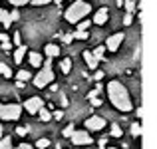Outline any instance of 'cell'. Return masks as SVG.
Here are the masks:
<instances>
[{
  "instance_id": "484cf974",
  "label": "cell",
  "mask_w": 157,
  "mask_h": 149,
  "mask_svg": "<svg viewBox=\"0 0 157 149\" xmlns=\"http://www.w3.org/2000/svg\"><path fill=\"white\" fill-rule=\"evenodd\" d=\"M111 135H113V137H121V127L119 125H111Z\"/></svg>"
},
{
  "instance_id": "e0dca14e",
  "label": "cell",
  "mask_w": 157,
  "mask_h": 149,
  "mask_svg": "<svg viewBox=\"0 0 157 149\" xmlns=\"http://www.w3.org/2000/svg\"><path fill=\"white\" fill-rule=\"evenodd\" d=\"M0 149H12V139L10 137H2L0 139Z\"/></svg>"
},
{
  "instance_id": "74e56055",
  "label": "cell",
  "mask_w": 157,
  "mask_h": 149,
  "mask_svg": "<svg viewBox=\"0 0 157 149\" xmlns=\"http://www.w3.org/2000/svg\"><path fill=\"white\" fill-rule=\"evenodd\" d=\"M18 149H34V147H32V145H30V143H22V145H20Z\"/></svg>"
},
{
  "instance_id": "ac0fdd59",
  "label": "cell",
  "mask_w": 157,
  "mask_h": 149,
  "mask_svg": "<svg viewBox=\"0 0 157 149\" xmlns=\"http://www.w3.org/2000/svg\"><path fill=\"white\" fill-rule=\"evenodd\" d=\"M0 74H2L4 78H10V76H12V70L8 68L6 64H2V62H0Z\"/></svg>"
},
{
  "instance_id": "d6a6232c",
  "label": "cell",
  "mask_w": 157,
  "mask_h": 149,
  "mask_svg": "<svg viewBox=\"0 0 157 149\" xmlns=\"http://www.w3.org/2000/svg\"><path fill=\"white\" fill-rule=\"evenodd\" d=\"M18 18H20V12H18V10L10 12V20H12V22H16V20H18Z\"/></svg>"
},
{
  "instance_id": "9a60e30c",
  "label": "cell",
  "mask_w": 157,
  "mask_h": 149,
  "mask_svg": "<svg viewBox=\"0 0 157 149\" xmlns=\"http://www.w3.org/2000/svg\"><path fill=\"white\" fill-rule=\"evenodd\" d=\"M60 68H62V72H64V74H70V70H72V60H70V58H66V60H62Z\"/></svg>"
},
{
  "instance_id": "d4e9b609",
  "label": "cell",
  "mask_w": 157,
  "mask_h": 149,
  "mask_svg": "<svg viewBox=\"0 0 157 149\" xmlns=\"http://www.w3.org/2000/svg\"><path fill=\"white\" fill-rule=\"evenodd\" d=\"M48 145H50L48 139H38V141H36V147H38V149H46Z\"/></svg>"
},
{
  "instance_id": "4dcf8cb0",
  "label": "cell",
  "mask_w": 157,
  "mask_h": 149,
  "mask_svg": "<svg viewBox=\"0 0 157 149\" xmlns=\"http://www.w3.org/2000/svg\"><path fill=\"white\" fill-rule=\"evenodd\" d=\"M32 4H36V6H44V4H48V2H52V0H30Z\"/></svg>"
},
{
  "instance_id": "5bb4252c",
  "label": "cell",
  "mask_w": 157,
  "mask_h": 149,
  "mask_svg": "<svg viewBox=\"0 0 157 149\" xmlns=\"http://www.w3.org/2000/svg\"><path fill=\"white\" fill-rule=\"evenodd\" d=\"M24 52H26V46H20V48H16V52H14V60H16V64H20V62H22V58H24Z\"/></svg>"
},
{
  "instance_id": "ab89813d",
  "label": "cell",
  "mask_w": 157,
  "mask_h": 149,
  "mask_svg": "<svg viewBox=\"0 0 157 149\" xmlns=\"http://www.w3.org/2000/svg\"><path fill=\"white\" fill-rule=\"evenodd\" d=\"M54 115H56V119H62V117H64V111H56Z\"/></svg>"
},
{
  "instance_id": "52a82bcc",
  "label": "cell",
  "mask_w": 157,
  "mask_h": 149,
  "mask_svg": "<svg viewBox=\"0 0 157 149\" xmlns=\"http://www.w3.org/2000/svg\"><path fill=\"white\" fill-rule=\"evenodd\" d=\"M42 105H44V103H42V99H40V97H30V99L24 101V109H26L28 113H38V109Z\"/></svg>"
},
{
  "instance_id": "83f0119b",
  "label": "cell",
  "mask_w": 157,
  "mask_h": 149,
  "mask_svg": "<svg viewBox=\"0 0 157 149\" xmlns=\"http://www.w3.org/2000/svg\"><path fill=\"white\" fill-rule=\"evenodd\" d=\"M74 131H76V129H74V125H72V123H70V125H68V127H66V129H64V131H62V133H64V137H70V135H72V133H74Z\"/></svg>"
},
{
  "instance_id": "1f68e13d",
  "label": "cell",
  "mask_w": 157,
  "mask_h": 149,
  "mask_svg": "<svg viewBox=\"0 0 157 149\" xmlns=\"http://www.w3.org/2000/svg\"><path fill=\"white\" fill-rule=\"evenodd\" d=\"M30 0H10V4H14V6H22V4H28Z\"/></svg>"
},
{
  "instance_id": "4fadbf2b",
  "label": "cell",
  "mask_w": 157,
  "mask_h": 149,
  "mask_svg": "<svg viewBox=\"0 0 157 149\" xmlns=\"http://www.w3.org/2000/svg\"><path fill=\"white\" fill-rule=\"evenodd\" d=\"M46 54L50 58H54V56H58V54H60V48H58L56 44H48V46H46Z\"/></svg>"
},
{
  "instance_id": "f35d334b",
  "label": "cell",
  "mask_w": 157,
  "mask_h": 149,
  "mask_svg": "<svg viewBox=\"0 0 157 149\" xmlns=\"http://www.w3.org/2000/svg\"><path fill=\"white\" fill-rule=\"evenodd\" d=\"M104 78V72H96V76H94V80H101Z\"/></svg>"
},
{
  "instance_id": "6da1fadb",
  "label": "cell",
  "mask_w": 157,
  "mask_h": 149,
  "mask_svg": "<svg viewBox=\"0 0 157 149\" xmlns=\"http://www.w3.org/2000/svg\"><path fill=\"white\" fill-rule=\"evenodd\" d=\"M107 96H109L111 103H113L119 111H131L133 103H131V97H129V94H127V90H125L123 84H119V82H115V80L109 82V84H107Z\"/></svg>"
},
{
  "instance_id": "30bf717a",
  "label": "cell",
  "mask_w": 157,
  "mask_h": 149,
  "mask_svg": "<svg viewBox=\"0 0 157 149\" xmlns=\"http://www.w3.org/2000/svg\"><path fill=\"white\" fill-rule=\"evenodd\" d=\"M84 60H86V64H88V68H90V70H96L98 60L92 56V52H88V50H86V52H84Z\"/></svg>"
},
{
  "instance_id": "3957f363",
  "label": "cell",
  "mask_w": 157,
  "mask_h": 149,
  "mask_svg": "<svg viewBox=\"0 0 157 149\" xmlns=\"http://www.w3.org/2000/svg\"><path fill=\"white\" fill-rule=\"evenodd\" d=\"M52 80H54L52 60H46V62L42 64V70H40V74L34 78V86H36V88H44V86H48Z\"/></svg>"
},
{
  "instance_id": "7402d4cb",
  "label": "cell",
  "mask_w": 157,
  "mask_h": 149,
  "mask_svg": "<svg viewBox=\"0 0 157 149\" xmlns=\"http://www.w3.org/2000/svg\"><path fill=\"white\" fill-rule=\"evenodd\" d=\"M123 4H125V10L129 12V14H133V8H135V0H123Z\"/></svg>"
},
{
  "instance_id": "9c48e42d",
  "label": "cell",
  "mask_w": 157,
  "mask_h": 149,
  "mask_svg": "<svg viewBox=\"0 0 157 149\" xmlns=\"http://www.w3.org/2000/svg\"><path fill=\"white\" fill-rule=\"evenodd\" d=\"M107 14H109V12H107L105 6L100 8V10L96 12V16H94V22H96V24H104V22H107Z\"/></svg>"
},
{
  "instance_id": "f546056e",
  "label": "cell",
  "mask_w": 157,
  "mask_h": 149,
  "mask_svg": "<svg viewBox=\"0 0 157 149\" xmlns=\"http://www.w3.org/2000/svg\"><path fill=\"white\" fill-rule=\"evenodd\" d=\"M14 44H16V46H22V38H20V32H16V34H14Z\"/></svg>"
},
{
  "instance_id": "cb8c5ba5",
  "label": "cell",
  "mask_w": 157,
  "mask_h": 149,
  "mask_svg": "<svg viewBox=\"0 0 157 149\" xmlns=\"http://www.w3.org/2000/svg\"><path fill=\"white\" fill-rule=\"evenodd\" d=\"M90 28V20H80V22H78V30H88Z\"/></svg>"
},
{
  "instance_id": "7c38bea8",
  "label": "cell",
  "mask_w": 157,
  "mask_h": 149,
  "mask_svg": "<svg viewBox=\"0 0 157 149\" xmlns=\"http://www.w3.org/2000/svg\"><path fill=\"white\" fill-rule=\"evenodd\" d=\"M0 22H2L4 24V26H10V24H12V20H10V14H8V12L6 10H0Z\"/></svg>"
},
{
  "instance_id": "836d02e7",
  "label": "cell",
  "mask_w": 157,
  "mask_h": 149,
  "mask_svg": "<svg viewBox=\"0 0 157 149\" xmlns=\"http://www.w3.org/2000/svg\"><path fill=\"white\" fill-rule=\"evenodd\" d=\"M90 101H92V105H94V107H100V105H101V99H100V97H92Z\"/></svg>"
},
{
  "instance_id": "7bdbcfd3",
  "label": "cell",
  "mask_w": 157,
  "mask_h": 149,
  "mask_svg": "<svg viewBox=\"0 0 157 149\" xmlns=\"http://www.w3.org/2000/svg\"><path fill=\"white\" fill-rule=\"evenodd\" d=\"M60 2H62V0H56V4H60Z\"/></svg>"
},
{
  "instance_id": "e575fe53",
  "label": "cell",
  "mask_w": 157,
  "mask_h": 149,
  "mask_svg": "<svg viewBox=\"0 0 157 149\" xmlns=\"http://www.w3.org/2000/svg\"><path fill=\"white\" fill-rule=\"evenodd\" d=\"M62 40H64L66 44H70V42L74 40V36H72V34H64V36H62Z\"/></svg>"
},
{
  "instance_id": "5b68a950",
  "label": "cell",
  "mask_w": 157,
  "mask_h": 149,
  "mask_svg": "<svg viewBox=\"0 0 157 149\" xmlns=\"http://www.w3.org/2000/svg\"><path fill=\"white\" fill-rule=\"evenodd\" d=\"M86 127L90 131H100L101 127H105V119L100 117V115H92V117L86 119Z\"/></svg>"
},
{
  "instance_id": "60d3db41",
  "label": "cell",
  "mask_w": 157,
  "mask_h": 149,
  "mask_svg": "<svg viewBox=\"0 0 157 149\" xmlns=\"http://www.w3.org/2000/svg\"><path fill=\"white\" fill-rule=\"evenodd\" d=\"M121 4H123V0H117V6H121Z\"/></svg>"
},
{
  "instance_id": "7a4b0ae2",
  "label": "cell",
  "mask_w": 157,
  "mask_h": 149,
  "mask_svg": "<svg viewBox=\"0 0 157 149\" xmlns=\"http://www.w3.org/2000/svg\"><path fill=\"white\" fill-rule=\"evenodd\" d=\"M90 10H92V8H90L88 2H84V0H76V2H74L68 10H66V20H68V22L78 24L82 18H84V16L90 14Z\"/></svg>"
},
{
  "instance_id": "d6986e66",
  "label": "cell",
  "mask_w": 157,
  "mask_h": 149,
  "mask_svg": "<svg viewBox=\"0 0 157 149\" xmlns=\"http://www.w3.org/2000/svg\"><path fill=\"white\" fill-rule=\"evenodd\" d=\"M72 36H74V38H76V40H88V32H84V30H78V32H72Z\"/></svg>"
},
{
  "instance_id": "d590c367",
  "label": "cell",
  "mask_w": 157,
  "mask_h": 149,
  "mask_svg": "<svg viewBox=\"0 0 157 149\" xmlns=\"http://www.w3.org/2000/svg\"><path fill=\"white\" fill-rule=\"evenodd\" d=\"M98 94H100V90H92V92L88 94V97L92 99V97H98Z\"/></svg>"
},
{
  "instance_id": "4316f807",
  "label": "cell",
  "mask_w": 157,
  "mask_h": 149,
  "mask_svg": "<svg viewBox=\"0 0 157 149\" xmlns=\"http://www.w3.org/2000/svg\"><path fill=\"white\" fill-rule=\"evenodd\" d=\"M131 22H133V14H129V12H127V14L123 16V24H125V26H131Z\"/></svg>"
},
{
  "instance_id": "b9f144b4",
  "label": "cell",
  "mask_w": 157,
  "mask_h": 149,
  "mask_svg": "<svg viewBox=\"0 0 157 149\" xmlns=\"http://www.w3.org/2000/svg\"><path fill=\"white\" fill-rule=\"evenodd\" d=\"M0 133H2V123H0Z\"/></svg>"
},
{
  "instance_id": "2e32d148",
  "label": "cell",
  "mask_w": 157,
  "mask_h": 149,
  "mask_svg": "<svg viewBox=\"0 0 157 149\" xmlns=\"http://www.w3.org/2000/svg\"><path fill=\"white\" fill-rule=\"evenodd\" d=\"M38 113H40V119H42V121H50L52 113H50L48 109H44V107H40V109H38Z\"/></svg>"
},
{
  "instance_id": "8992f818",
  "label": "cell",
  "mask_w": 157,
  "mask_h": 149,
  "mask_svg": "<svg viewBox=\"0 0 157 149\" xmlns=\"http://www.w3.org/2000/svg\"><path fill=\"white\" fill-rule=\"evenodd\" d=\"M70 137H72V143H76V145H90L92 143V137L88 131H74Z\"/></svg>"
},
{
  "instance_id": "ffe728a7",
  "label": "cell",
  "mask_w": 157,
  "mask_h": 149,
  "mask_svg": "<svg viewBox=\"0 0 157 149\" xmlns=\"http://www.w3.org/2000/svg\"><path fill=\"white\" fill-rule=\"evenodd\" d=\"M92 56H94V58H96V60H98V62H100V60H101V58H104V46H100V48H96V50H94V52H92Z\"/></svg>"
},
{
  "instance_id": "603a6c76",
  "label": "cell",
  "mask_w": 157,
  "mask_h": 149,
  "mask_svg": "<svg viewBox=\"0 0 157 149\" xmlns=\"http://www.w3.org/2000/svg\"><path fill=\"white\" fill-rule=\"evenodd\" d=\"M16 78H18V82H22V80H30L32 76H30V72H26V70H20Z\"/></svg>"
},
{
  "instance_id": "8fae6325",
  "label": "cell",
  "mask_w": 157,
  "mask_h": 149,
  "mask_svg": "<svg viewBox=\"0 0 157 149\" xmlns=\"http://www.w3.org/2000/svg\"><path fill=\"white\" fill-rule=\"evenodd\" d=\"M30 64L34 66V68H40V66L44 64V60H42V56H40L38 52H30Z\"/></svg>"
},
{
  "instance_id": "8d00e7d4",
  "label": "cell",
  "mask_w": 157,
  "mask_h": 149,
  "mask_svg": "<svg viewBox=\"0 0 157 149\" xmlns=\"http://www.w3.org/2000/svg\"><path fill=\"white\" fill-rule=\"evenodd\" d=\"M0 42H2V44H4V42H10V40H8V36L4 34V32H0Z\"/></svg>"
},
{
  "instance_id": "ee69618b",
  "label": "cell",
  "mask_w": 157,
  "mask_h": 149,
  "mask_svg": "<svg viewBox=\"0 0 157 149\" xmlns=\"http://www.w3.org/2000/svg\"><path fill=\"white\" fill-rule=\"evenodd\" d=\"M107 149H117V147H107Z\"/></svg>"
},
{
  "instance_id": "44dd1931",
  "label": "cell",
  "mask_w": 157,
  "mask_h": 149,
  "mask_svg": "<svg viewBox=\"0 0 157 149\" xmlns=\"http://www.w3.org/2000/svg\"><path fill=\"white\" fill-rule=\"evenodd\" d=\"M131 135H133V137H139V135H141V125H139V123H133V125H131Z\"/></svg>"
},
{
  "instance_id": "f1b7e54d",
  "label": "cell",
  "mask_w": 157,
  "mask_h": 149,
  "mask_svg": "<svg viewBox=\"0 0 157 149\" xmlns=\"http://www.w3.org/2000/svg\"><path fill=\"white\" fill-rule=\"evenodd\" d=\"M28 131H30V129H28V125H20L18 129H16V133H18V135H22V137H24V135H26Z\"/></svg>"
},
{
  "instance_id": "277c9868",
  "label": "cell",
  "mask_w": 157,
  "mask_h": 149,
  "mask_svg": "<svg viewBox=\"0 0 157 149\" xmlns=\"http://www.w3.org/2000/svg\"><path fill=\"white\" fill-rule=\"evenodd\" d=\"M22 113V107L16 105V103H8V105H0V117L4 121H14V119L20 117Z\"/></svg>"
},
{
  "instance_id": "ba28073f",
  "label": "cell",
  "mask_w": 157,
  "mask_h": 149,
  "mask_svg": "<svg viewBox=\"0 0 157 149\" xmlns=\"http://www.w3.org/2000/svg\"><path fill=\"white\" fill-rule=\"evenodd\" d=\"M121 42H123V32H117V34H113V36H109V38H107L105 48L111 50V52H115V50L119 48V44H121Z\"/></svg>"
}]
</instances>
